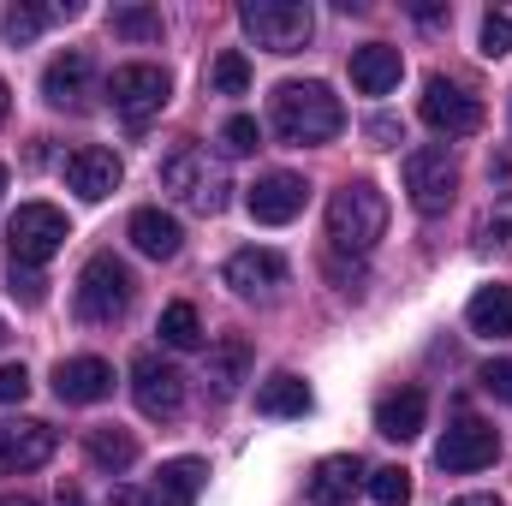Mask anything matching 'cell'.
Segmentation results:
<instances>
[{
  "label": "cell",
  "instance_id": "obj_42",
  "mask_svg": "<svg viewBox=\"0 0 512 506\" xmlns=\"http://www.w3.org/2000/svg\"><path fill=\"white\" fill-rule=\"evenodd\" d=\"M54 506H84V501H78V489H60V501Z\"/></svg>",
  "mask_w": 512,
  "mask_h": 506
},
{
  "label": "cell",
  "instance_id": "obj_27",
  "mask_svg": "<svg viewBox=\"0 0 512 506\" xmlns=\"http://www.w3.org/2000/svg\"><path fill=\"white\" fill-rule=\"evenodd\" d=\"M60 12L72 18L78 6H24V0H18V6H6L0 30H6V42H18V48H24V42H36V36H42V30H48V24L60 18Z\"/></svg>",
  "mask_w": 512,
  "mask_h": 506
},
{
  "label": "cell",
  "instance_id": "obj_41",
  "mask_svg": "<svg viewBox=\"0 0 512 506\" xmlns=\"http://www.w3.org/2000/svg\"><path fill=\"white\" fill-rule=\"evenodd\" d=\"M6 114H12V90H6V78H0V126H6Z\"/></svg>",
  "mask_w": 512,
  "mask_h": 506
},
{
  "label": "cell",
  "instance_id": "obj_4",
  "mask_svg": "<svg viewBox=\"0 0 512 506\" xmlns=\"http://www.w3.org/2000/svg\"><path fill=\"white\" fill-rule=\"evenodd\" d=\"M161 191H173L185 209H197V215H221L227 209V179L209 167V155L197 149V143H179L167 161H161Z\"/></svg>",
  "mask_w": 512,
  "mask_h": 506
},
{
  "label": "cell",
  "instance_id": "obj_22",
  "mask_svg": "<svg viewBox=\"0 0 512 506\" xmlns=\"http://www.w3.org/2000/svg\"><path fill=\"white\" fill-rule=\"evenodd\" d=\"M399 72H405V60H399V48H387V42H364V48L352 54V84H358L364 96H387V90L399 84Z\"/></svg>",
  "mask_w": 512,
  "mask_h": 506
},
{
  "label": "cell",
  "instance_id": "obj_2",
  "mask_svg": "<svg viewBox=\"0 0 512 506\" xmlns=\"http://www.w3.org/2000/svg\"><path fill=\"white\" fill-rule=\"evenodd\" d=\"M387 233V197L370 179H346L328 197V245L340 256H370Z\"/></svg>",
  "mask_w": 512,
  "mask_h": 506
},
{
  "label": "cell",
  "instance_id": "obj_30",
  "mask_svg": "<svg viewBox=\"0 0 512 506\" xmlns=\"http://www.w3.org/2000/svg\"><path fill=\"white\" fill-rule=\"evenodd\" d=\"M114 36H131V42H161V12L155 6H114Z\"/></svg>",
  "mask_w": 512,
  "mask_h": 506
},
{
  "label": "cell",
  "instance_id": "obj_40",
  "mask_svg": "<svg viewBox=\"0 0 512 506\" xmlns=\"http://www.w3.org/2000/svg\"><path fill=\"white\" fill-rule=\"evenodd\" d=\"M447 506H501L495 495H459V501H447Z\"/></svg>",
  "mask_w": 512,
  "mask_h": 506
},
{
  "label": "cell",
  "instance_id": "obj_12",
  "mask_svg": "<svg viewBox=\"0 0 512 506\" xmlns=\"http://www.w3.org/2000/svg\"><path fill=\"white\" fill-rule=\"evenodd\" d=\"M495 453H501V435H495L483 417H459V423L441 435L435 465H441V471H453V477H471V471L495 465Z\"/></svg>",
  "mask_w": 512,
  "mask_h": 506
},
{
  "label": "cell",
  "instance_id": "obj_13",
  "mask_svg": "<svg viewBox=\"0 0 512 506\" xmlns=\"http://www.w3.org/2000/svg\"><path fill=\"white\" fill-rule=\"evenodd\" d=\"M54 447H60V435H54L42 417H12V423H0V477H18V471L48 465Z\"/></svg>",
  "mask_w": 512,
  "mask_h": 506
},
{
  "label": "cell",
  "instance_id": "obj_9",
  "mask_svg": "<svg viewBox=\"0 0 512 506\" xmlns=\"http://www.w3.org/2000/svg\"><path fill=\"white\" fill-rule=\"evenodd\" d=\"M417 114H423V126L441 131V137H471V131L483 126V102H477V90L459 84V78H441V72L423 84Z\"/></svg>",
  "mask_w": 512,
  "mask_h": 506
},
{
  "label": "cell",
  "instance_id": "obj_44",
  "mask_svg": "<svg viewBox=\"0 0 512 506\" xmlns=\"http://www.w3.org/2000/svg\"><path fill=\"white\" fill-rule=\"evenodd\" d=\"M0 191H6V167H0Z\"/></svg>",
  "mask_w": 512,
  "mask_h": 506
},
{
  "label": "cell",
  "instance_id": "obj_19",
  "mask_svg": "<svg viewBox=\"0 0 512 506\" xmlns=\"http://www.w3.org/2000/svg\"><path fill=\"white\" fill-rule=\"evenodd\" d=\"M358 483H364V459H358V453H334V459H322V465L310 471L304 495H310V506H346Z\"/></svg>",
  "mask_w": 512,
  "mask_h": 506
},
{
  "label": "cell",
  "instance_id": "obj_34",
  "mask_svg": "<svg viewBox=\"0 0 512 506\" xmlns=\"http://www.w3.org/2000/svg\"><path fill=\"white\" fill-rule=\"evenodd\" d=\"M483 54L489 60L512 54V12H483Z\"/></svg>",
  "mask_w": 512,
  "mask_h": 506
},
{
  "label": "cell",
  "instance_id": "obj_7",
  "mask_svg": "<svg viewBox=\"0 0 512 506\" xmlns=\"http://www.w3.org/2000/svg\"><path fill=\"white\" fill-rule=\"evenodd\" d=\"M60 245H66V215L54 203H18V215L6 221V256L18 268H42Z\"/></svg>",
  "mask_w": 512,
  "mask_h": 506
},
{
  "label": "cell",
  "instance_id": "obj_5",
  "mask_svg": "<svg viewBox=\"0 0 512 506\" xmlns=\"http://www.w3.org/2000/svg\"><path fill=\"white\" fill-rule=\"evenodd\" d=\"M239 24H245V36H251L256 48L298 54L310 42V30H316V12L304 0H245L239 6Z\"/></svg>",
  "mask_w": 512,
  "mask_h": 506
},
{
  "label": "cell",
  "instance_id": "obj_24",
  "mask_svg": "<svg viewBox=\"0 0 512 506\" xmlns=\"http://www.w3.org/2000/svg\"><path fill=\"white\" fill-rule=\"evenodd\" d=\"M84 453H90V465H96V471L120 477V471L137 465V435L120 429V423H102V429H90V435H84Z\"/></svg>",
  "mask_w": 512,
  "mask_h": 506
},
{
  "label": "cell",
  "instance_id": "obj_35",
  "mask_svg": "<svg viewBox=\"0 0 512 506\" xmlns=\"http://www.w3.org/2000/svg\"><path fill=\"white\" fill-rule=\"evenodd\" d=\"M322 268H328V280H334L340 292H358V286H364V262H358V256L346 262L340 251H328V256H322Z\"/></svg>",
  "mask_w": 512,
  "mask_h": 506
},
{
  "label": "cell",
  "instance_id": "obj_17",
  "mask_svg": "<svg viewBox=\"0 0 512 506\" xmlns=\"http://www.w3.org/2000/svg\"><path fill=\"white\" fill-rule=\"evenodd\" d=\"M221 280L239 292V298H268L274 286H286V262L274 251H233L227 256V268H221Z\"/></svg>",
  "mask_w": 512,
  "mask_h": 506
},
{
  "label": "cell",
  "instance_id": "obj_6",
  "mask_svg": "<svg viewBox=\"0 0 512 506\" xmlns=\"http://www.w3.org/2000/svg\"><path fill=\"white\" fill-rule=\"evenodd\" d=\"M405 197L417 215H447L459 203V161L447 149H411L405 155Z\"/></svg>",
  "mask_w": 512,
  "mask_h": 506
},
{
  "label": "cell",
  "instance_id": "obj_10",
  "mask_svg": "<svg viewBox=\"0 0 512 506\" xmlns=\"http://www.w3.org/2000/svg\"><path fill=\"white\" fill-rule=\"evenodd\" d=\"M42 96H48V108H66V114H90L96 108V60L84 54V48H66V54H54L48 60V72H42Z\"/></svg>",
  "mask_w": 512,
  "mask_h": 506
},
{
  "label": "cell",
  "instance_id": "obj_11",
  "mask_svg": "<svg viewBox=\"0 0 512 506\" xmlns=\"http://www.w3.org/2000/svg\"><path fill=\"white\" fill-rule=\"evenodd\" d=\"M131 399H137V411H143V417L167 423V417H179V411H185V376H179L167 358L143 352V358L131 364Z\"/></svg>",
  "mask_w": 512,
  "mask_h": 506
},
{
  "label": "cell",
  "instance_id": "obj_8",
  "mask_svg": "<svg viewBox=\"0 0 512 506\" xmlns=\"http://www.w3.org/2000/svg\"><path fill=\"white\" fill-rule=\"evenodd\" d=\"M102 96L114 102V114H120L126 126H143V120H155V114L167 108L173 78H167L161 66H149V60H131V66H120V72L108 78V90H102Z\"/></svg>",
  "mask_w": 512,
  "mask_h": 506
},
{
  "label": "cell",
  "instance_id": "obj_39",
  "mask_svg": "<svg viewBox=\"0 0 512 506\" xmlns=\"http://www.w3.org/2000/svg\"><path fill=\"white\" fill-rule=\"evenodd\" d=\"M370 137H376V149L399 143V120H370Z\"/></svg>",
  "mask_w": 512,
  "mask_h": 506
},
{
  "label": "cell",
  "instance_id": "obj_33",
  "mask_svg": "<svg viewBox=\"0 0 512 506\" xmlns=\"http://www.w3.org/2000/svg\"><path fill=\"white\" fill-rule=\"evenodd\" d=\"M256 143H262V126H256L251 114H233V120L221 126V155H233V161H239V155H251Z\"/></svg>",
  "mask_w": 512,
  "mask_h": 506
},
{
  "label": "cell",
  "instance_id": "obj_29",
  "mask_svg": "<svg viewBox=\"0 0 512 506\" xmlns=\"http://www.w3.org/2000/svg\"><path fill=\"white\" fill-rule=\"evenodd\" d=\"M251 90V60L239 48H221L209 60V96H245Z\"/></svg>",
  "mask_w": 512,
  "mask_h": 506
},
{
  "label": "cell",
  "instance_id": "obj_23",
  "mask_svg": "<svg viewBox=\"0 0 512 506\" xmlns=\"http://www.w3.org/2000/svg\"><path fill=\"white\" fill-rule=\"evenodd\" d=\"M131 245L149 256V262H167V256H179L185 233H179V221L167 209H137L131 215Z\"/></svg>",
  "mask_w": 512,
  "mask_h": 506
},
{
  "label": "cell",
  "instance_id": "obj_21",
  "mask_svg": "<svg viewBox=\"0 0 512 506\" xmlns=\"http://www.w3.org/2000/svg\"><path fill=\"white\" fill-rule=\"evenodd\" d=\"M245 381H251V340L245 334L215 340L209 346V387H215V399H233Z\"/></svg>",
  "mask_w": 512,
  "mask_h": 506
},
{
  "label": "cell",
  "instance_id": "obj_36",
  "mask_svg": "<svg viewBox=\"0 0 512 506\" xmlns=\"http://www.w3.org/2000/svg\"><path fill=\"white\" fill-rule=\"evenodd\" d=\"M477 381H483V393H495V399L512 405V358H489V364L477 370Z\"/></svg>",
  "mask_w": 512,
  "mask_h": 506
},
{
  "label": "cell",
  "instance_id": "obj_18",
  "mask_svg": "<svg viewBox=\"0 0 512 506\" xmlns=\"http://www.w3.org/2000/svg\"><path fill=\"white\" fill-rule=\"evenodd\" d=\"M203 483H209V465H203V459H167V465L155 471L143 506H197Z\"/></svg>",
  "mask_w": 512,
  "mask_h": 506
},
{
  "label": "cell",
  "instance_id": "obj_20",
  "mask_svg": "<svg viewBox=\"0 0 512 506\" xmlns=\"http://www.w3.org/2000/svg\"><path fill=\"white\" fill-rule=\"evenodd\" d=\"M423 417H429V393L423 387H399V393H387L376 405V435L411 441V435H423Z\"/></svg>",
  "mask_w": 512,
  "mask_h": 506
},
{
  "label": "cell",
  "instance_id": "obj_38",
  "mask_svg": "<svg viewBox=\"0 0 512 506\" xmlns=\"http://www.w3.org/2000/svg\"><path fill=\"white\" fill-rule=\"evenodd\" d=\"M18 286H24V304H42V274H36V268H18V262H12V292H18Z\"/></svg>",
  "mask_w": 512,
  "mask_h": 506
},
{
  "label": "cell",
  "instance_id": "obj_1",
  "mask_svg": "<svg viewBox=\"0 0 512 506\" xmlns=\"http://www.w3.org/2000/svg\"><path fill=\"white\" fill-rule=\"evenodd\" d=\"M268 120L280 131V143L316 149V143H334V137L346 131V108H340V96H334L322 78H292V84L274 90Z\"/></svg>",
  "mask_w": 512,
  "mask_h": 506
},
{
  "label": "cell",
  "instance_id": "obj_37",
  "mask_svg": "<svg viewBox=\"0 0 512 506\" xmlns=\"http://www.w3.org/2000/svg\"><path fill=\"white\" fill-rule=\"evenodd\" d=\"M30 393V370L24 364H0V405H18Z\"/></svg>",
  "mask_w": 512,
  "mask_h": 506
},
{
  "label": "cell",
  "instance_id": "obj_32",
  "mask_svg": "<svg viewBox=\"0 0 512 506\" xmlns=\"http://www.w3.org/2000/svg\"><path fill=\"white\" fill-rule=\"evenodd\" d=\"M477 239H483V251H501V256H512V203H495V209L483 215Z\"/></svg>",
  "mask_w": 512,
  "mask_h": 506
},
{
  "label": "cell",
  "instance_id": "obj_26",
  "mask_svg": "<svg viewBox=\"0 0 512 506\" xmlns=\"http://www.w3.org/2000/svg\"><path fill=\"white\" fill-rule=\"evenodd\" d=\"M256 411L262 417H304L310 411V387L292 376V370H280V376H268L256 387Z\"/></svg>",
  "mask_w": 512,
  "mask_h": 506
},
{
  "label": "cell",
  "instance_id": "obj_15",
  "mask_svg": "<svg viewBox=\"0 0 512 506\" xmlns=\"http://www.w3.org/2000/svg\"><path fill=\"white\" fill-rule=\"evenodd\" d=\"M120 179H126V167H120V155H114V149H102V143H78V149L66 155V185H72L84 203L114 197V191H120Z\"/></svg>",
  "mask_w": 512,
  "mask_h": 506
},
{
  "label": "cell",
  "instance_id": "obj_14",
  "mask_svg": "<svg viewBox=\"0 0 512 506\" xmlns=\"http://www.w3.org/2000/svg\"><path fill=\"white\" fill-rule=\"evenodd\" d=\"M304 203H310V185H304L298 173H262L251 191H245V209H251V221H262V227L298 221Z\"/></svg>",
  "mask_w": 512,
  "mask_h": 506
},
{
  "label": "cell",
  "instance_id": "obj_43",
  "mask_svg": "<svg viewBox=\"0 0 512 506\" xmlns=\"http://www.w3.org/2000/svg\"><path fill=\"white\" fill-rule=\"evenodd\" d=\"M0 506H36L30 495H0Z\"/></svg>",
  "mask_w": 512,
  "mask_h": 506
},
{
  "label": "cell",
  "instance_id": "obj_31",
  "mask_svg": "<svg viewBox=\"0 0 512 506\" xmlns=\"http://www.w3.org/2000/svg\"><path fill=\"white\" fill-rule=\"evenodd\" d=\"M364 483H370V501L376 506H411V471L405 465H382Z\"/></svg>",
  "mask_w": 512,
  "mask_h": 506
},
{
  "label": "cell",
  "instance_id": "obj_16",
  "mask_svg": "<svg viewBox=\"0 0 512 506\" xmlns=\"http://www.w3.org/2000/svg\"><path fill=\"white\" fill-rule=\"evenodd\" d=\"M54 393L66 405H102L114 393V364L108 358H60L54 364Z\"/></svg>",
  "mask_w": 512,
  "mask_h": 506
},
{
  "label": "cell",
  "instance_id": "obj_3",
  "mask_svg": "<svg viewBox=\"0 0 512 506\" xmlns=\"http://www.w3.org/2000/svg\"><path fill=\"white\" fill-rule=\"evenodd\" d=\"M131 298H137V280H131V268L114 251H102V256L84 262V274H78V322L114 328L131 310Z\"/></svg>",
  "mask_w": 512,
  "mask_h": 506
},
{
  "label": "cell",
  "instance_id": "obj_25",
  "mask_svg": "<svg viewBox=\"0 0 512 506\" xmlns=\"http://www.w3.org/2000/svg\"><path fill=\"white\" fill-rule=\"evenodd\" d=\"M465 322L489 340H512V286H483L471 304H465Z\"/></svg>",
  "mask_w": 512,
  "mask_h": 506
},
{
  "label": "cell",
  "instance_id": "obj_28",
  "mask_svg": "<svg viewBox=\"0 0 512 506\" xmlns=\"http://www.w3.org/2000/svg\"><path fill=\"white\" fill-rule=\"evenodd\" d=\"M161 346H173V352H197V346H203V316H197V304H167V310H161Z\"/></svg>",
  "mask_w": 512,
  "mask_h": 506
}]
</instances>
